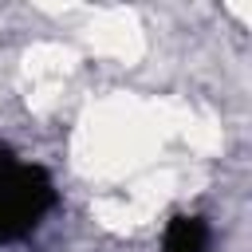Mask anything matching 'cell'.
Instances as JSON below:
<instances>
[{"label":"cell","mask_w":252,"mask_h":252,"mask_svg":"<svg viewBox=\"0 0 252 252\" xmlns=\"http://www.w3.org/2000/svg\"><path fill=\"white\" fill-rule=\"evenodd\" d=\"M51 205H55L51 177L39 165L16 161L8 150H0V240L32 232Z\"/></svg>","instance_id":"cell-1"},{"label":"cell","mask_w":252,"mask_h":252,"mask_svg":"<svg viewBox=\"0 0 252 252\" xmlns=\"http://www.w3.org/2000/svg\"><path fill=\"white\" fill-rule=\"evenodd\" d=\"M161 252H209V224L205 217H173L161 240Z\"/></svg>","instance_id":"cell-2"}]
</instances>
